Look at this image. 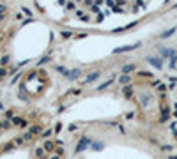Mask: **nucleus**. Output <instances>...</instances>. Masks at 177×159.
I'll return each instance as SVG.
<instances>
[{
    "mask_svg": "<svg viewBox=\"0 0 177 159\" xmlns=\"http://www.w3.org/2000/svg\"><path fill=\"white\" fill-rule=\"evenodd\" d=\"M22 13H23V14H27V16H32V13H30V9H28V7H22Z\"/></svg>",
    "mask_w": 177,
    "mask_h": 159,
    "instance_id": "nucleus-4",
    "label": "nucleus"
},
{
    "mask_svg": "<svg viewBox=\"0 0 177 159\" xmlns=\"http://www.w3.org/2000/svg\"><path fill=\"white\" fill-rule=\"evenodd\" d=\"M133 69H135V66H126V67H124L122 71H124V72H131Z\"/></svg>",
    "mask_w": 177,
    "mask_h": 159,
    "instance_id": "nucleus-7",
    "label": "nucleus"
},
{
    "mask_svg": "<svg viewBox=\"0 0 177 159\" xmlns=\"http://www.w3.org/2000/svg\"><path fill=\"white\" fill-rule=\"evenodd\" d=\"M66 7H67L69 11H73V9H75V4H73V2H67V4H66Z\"/></svg>",
    "mask_w": 177,
    "mask_h": 159,
    "instance_id": "nucleus-9",
    "label": "nucleus"
},
{
    "mask_svg": "<svg viewBox=\"0 0 177 159\" xmlns=\"http://www.w3.org/2000/svg\"><path fill=\"white\" fill-rule=\"evenodd\" d=\"M36 156H37V157H44V152H43V148H37V150H36Z\"/></svg>",
    "mask_w": 177,
    "mask_h": 159,
    "instance_id": "nucleus-5",
    "label": "nucleus"
},
{
    "mask_svg": "<svg viewBox=\"0 0 177 159\" xmlns=\"http://www.w3.org/2000/svg\"><path fill=\"white\" fill-rule=\"evenodd\" d=\"M106 5L113 9V7H115V0H106Z\"/></svg>",
    "mask_w": 177,
    "mask_h": 159,
    "instance_id": "nucleus-6",
    "label": "nucleus"
},
{
    "mask_svg": "<svg viewBox=\"0 0 177 159\" xmlns=\"http://www.w3.org/2000/svg\"><path fill=\"white\" fill-rule=\"evenodd\" d=\"M124 2H129V0H124Z\"/></svg>",
    "mask_w": 177,
    "mask_h": 159,
    "instance_id": "nucleus-19",
    "label": "nucleus"
},
{
    "mask_svg": "<svg viewBox=\"0 0 177 159\" xmlns=\"http://www.w3.org/2000/svg\"><path fill=\"white\" fill-rule=\"evenodd\" d=\"M92 13H98V14H99V7H98L96 4H94V5H92Z\"/></svg>",
    "mask_w": 177,
    "mask_h": 159,
    "instance_id": "nucleus-11",
    "label": "nucleus"
},
{
    "mask_svg": "<svg viewBox=\"0 0 177 159\" xmlns=\"http://www.w3.org/2000/svg\"><path fill=\"white\" fill-rule=\"evenodd\" d=\"M59 4H60V5H66L67 2H66V0H59Z\"/></svg>",
    "mask_w": 177,
    "mask_h": 159,
    "instance_id": "nucleus-17",
    "label": "nucleus"
},
{
    "mask_svg": "<svg viewBox=\"0 0 177 159\" xmlns=\"http://www.w3.org/2000/svg\"><path fill=\"white\" fill-rule=\"evenodd\" d=\"M2 18H4V14H0V19H2Z\"/></svg>",
    "mask_w": 177,
    "mask_h": 159,
    "instance_id": "nucleus-18",
    "label": "nucleus"
},
{
    "mask_svg": "<svg viewBox=\"0 0 177 159\" xmlns=\"http://www.w3.org/2000/svg\"><path fill=\"white\" fill-rule=\"evenodd\" d=\"M98 78V72H94V74H90V76L87 78V81H92V80H96Z\"/></svg>",
    "mask_w": 177,
    "mask_h": 159,
    "instance_id": "nucleus-8",
    "label": "nucleus"
},
{
    "mask_svg": "<svg viewBox=\"0 0 177 159\" xmlns=\"http://www.w3.org/2000/svg\"><path fill=\"white\" fill-rule=\"evenodd\" d=\"M76 16H80V18H83V16H85V14H83V11H81V9H78V11H76Z\"/></svg>",
    "mask_w": 177,
    "mask_h": 159,
    "instance_id": "nucleus-12",
    "label": "nucleus"
},
{
    "mask_svg": "<svg viewBox=\"0 0 177 159\" xmlns=\"http://www.w3.org/2000/svg\"><path fill=\"white\" fill-rule=\"evenodd\" d=\"M115 4H117V5H122V4H124V0H115Z\"/></svg>",
    "mask_w": 177,
    "mask_h": 159,
    "instance_id": "nucleus-16",
    "label": "nucleus"
},
{
    "mask_svg": "<svg viewBox=\"0 0 177 159\" xmlns=\"http://www.w3.org/2000/svg\"><path fill=\"white\" fill-rule=\"evenodd\" d=\"M4 74H5V69H4V67H0V76H4Z\"/></svg>",
    "mask_w": 177,
    "mask_h": 159,
    "instance_id": "nucleus-15",
    "label": "nucleus"
},
{
    "mask_svg": "<svg viewBox=\"0 0 177 159\" xmlns=\"http://www.w3.org/2000/svg\"><path fill=\"white\" fill-rule=\"evenodd\" d=\"M4 11H5V5H0V14H4Z\"/></svg>",
    "mask_w": 177,
    "mask_h": 159,
    "instance_id": "nucleus-14",
    "label": "nucleus"
},
{
    "mask_svg": "<svg viewBox=\"0 0 177 159\" xmlns=\"http://www.w3.org/2000/svg\"><path fill=\"white\" fill-rule=\"evenodd\" d=\"M44 148H46L48 152H51V150H53V143H50V142H46V143H44Z\"/></svg>",
    "mask_w": 177,
    "mask_h": 159,
    "instance_id": "nucleus-3",
    "label": "nucleus"
},
{
    "mask_svg": "<svg viewBox=\"0 0 177 159\" xmlns=\"http://www.w3.org/2000/svg\"><path fill=\"white\" fill-rule=\"evenodd\" d=\"M60 36L64 37V39H69V37H71V32H69V30H62V32H60Z\"/></svg>",
    "mask_w": 177,
    "mask_h": 159,
    "instance_id": "nucleus-2",
    "label": "nucleus"
},
{
    "mask_svg": "<svg viewBox=\"0 0 177 159\" xmlns=\"http://www.w3.org/2000/svg\"><path fill=\"white\" fill-rule=\"evenodd\" d=\"M0 41H2V36H0Z\"/></svg>",
    "mask_w": 177,
    "mask_h": 159,
    "instance_id": "nucleus-20",
    "label": "nucleus"
},
{
    "mask_svg": "<svg viewBox=\"0 0 177 159\" xmlns=\"http://www.w3.org/2000/svg\"><path fill=\"white\" fill-rule=\"evenodd\" d=\"M103 18H105V13H99V14L96 16V19H98V21H103Z\"/></svg>",
    "mask_w": 177,
    "mask_h": 159,
    "instance_id": "nucleus-10",
    "label": "nucleus"
},
{
    "mask_svg": "<svg viewBox=\"0 0 177 159\" xmlns=\"http://www.w3.org/2000/svg\"><path fill=\"white\" fill-rule=\"evenodd\" d=\"M112 13H115V14H122V13H124V9H122V7H119V5H115V7L112 9Z\"/></svg>",
    "mask_w": 177,
    "mask_h": 159,
    "instance_id": "nucleus-1",
    "label": "nucleus"
},
{
    "mask_svg": "<svg viewBox=\"0 0 177 159\" xmlns=\"http://www.w3.org/2000/svg\"><path fill=\"white\" fill-rule=\"evenodd\" d=\"M7 62H9V55H7V57H2V64H7Z\"/></svg>",
    "mask_w": 177,
    "mask_h": 159,
    "instance_id": "nucleus-13",
    "label": "nucleus"
}]
</instances>
